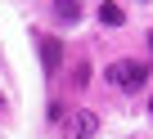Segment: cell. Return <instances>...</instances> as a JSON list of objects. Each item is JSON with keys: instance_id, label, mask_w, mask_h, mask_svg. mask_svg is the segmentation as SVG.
I'll return each instance as SVG.
<instances>
[{"instance_id": "obj_1", "label": "cell", "mask_w": 153, "mask_h": 139, "mask_svg": "<svg viewBox=\"0 0 153 139\" xmlns=\"http://www.w3.org/2000/svg\"><path fill=\"white\" fill-rule=\"evenodd\" d=\"M104 81H113L117 90H140V85L149 81V67L135 63V58H117V63L104 67Z\"/></svg>"}, {"instance_id": "obj_5", "label": "cell", "mask_w": 153, "mask_h": 139, "mask_svg": "<svg viewBox=\"0 0 153 139\" xmlns=\"http://www.w3.org/2000/svg\"><path fill=\"white\" fill-rule=\"evenodd\" d=\"M99 23H104V27H122V23H126V9L108 0V5H99Z\"/></svg>"}, {"instance_id": "obj_3", "label": "cell", "mask_w": 153, "mask_h": 139, "mask_svg": "<svg viewBox=\"0 0 153 139\" xmlns=\"http://www.w3.org/2000/svg\"><path fill=\"white\" fill-rule=\"evenodd\" d=\"M41 63H45V76H54L59 67H63V40L59 36H45L41 40Z\"/></svg>"}, {"instance_id": "obj_9", "label": "cell", "mask_w": 153, "mask_h": 139, "mask_svg": "<svg viewBox=\"0 0 153 139\" xmlns=\"http://www.w3.org/2000/svg\"><path fill=\"white\" fill-rule=\"evenodd\" d=\"M0 103H5V99H0Z\"/></svg>"}, {"instance_id": "obj_7", "label": "cell", "mask_w": 153, "mask_h": 139, "mask_svg": "<svg viewBox=\"0 0 153 139\" xmlns=\"http://www.w3.org/2000/svg\"><path fill=\"white\" fill-rule=\"evenodd\" d=\"M149 54H153V32H149Z\"/></svg>"}, {"instance_id": "obj_8", "label": "cell", "mask_w": 153, "mask_h": 139, "mask_svg": "<svg viewBox=\"0 0 153 139\" xmlns=\"http://www.w3.org/2000/svg\"><path fill=\"white\" fill-rule=\"evenodd\" d=\"M149 112H153V103H149Z\"/></svg>"}, {"instance_id": "obj_6", "label": "cell", "mask_w": 153, "mask_h": 139, "mask_svg": "<svg viewBox=\"0 0 153 139\" xmlns=\"http://www.w3.org/2000/svg\"><path fill=\"white\" fill-rule=\"evenodd\" d=\"M86 81H90V63H81V67H76V76H72V85H76V90H81Z\"/></svg>"}, {"instance_id": "obj_4", "label": "cell", "mask_w": 153, "mask_h": 139, "mask_svg": "<svg viewBox=\"0 0 153 139\" xmlns=\"http://www.w3.org/2000/svg\"><path fill=\"white\" fill-rule=\"evenodd\" d=\"M54 18L68 23V27H72V23H81V5H76V0H59V5H54Z\"/></svg>"}, {"instance_id": "obj_2", "label": "cell", "mask_w": 153, "mask_h": 139, "mask_svg": "<svg viewBox=\"0 0 153 139\" xmlns=\"http://www.w3.org/2000/svg\"><path fill=\"white\" fill-rule=\"evenodd\" d=\"M95 135H99V117L90 108H76L68 117V139H95Z\"/></svg>"}]
</instances>
